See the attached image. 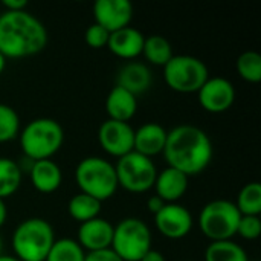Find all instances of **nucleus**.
Instances as JSON below:
<instances>
[{
	"mask_svg": "<svg viewBox=\"0 0 261 261\" xmlns=\"http://www.w3.org/2000/svg\"><path fill=\"white\" fill-rule=\"evenodd\" d=\"M162 154L168 167L190 177L203 173L210 167L214 148L205 130L191 124H182L167 133Z\"/></svg>",
	"mask_w": 261,
	"mask_h": 261,
	"instance_id": "obj_1",
	"label": "nucleus"
},
{
	"mask_svg": "<svg viewBox=\"0 0 261 261\" xmlns=\"http://www.w3.org/2000/svg\"><path fill=\"white\" fill-rule=\"evenodd\" d=\"M47 44L44 24L28 11L0 15V54L8 58H26L40 54Z\"/></svg>",
	"mask_w": 261,
	"mask_h": 261,
	"instance_id": "obj_2",
	"label": "nucleus"
},
{
	"mask_svg": "<svg viewBox=\"0 0 261 261\" xmlns=\"http://www.w3.org/2000/svg\"><path fill=\"white\" fill-rule=\"evenodd\" d=\"M55 240L54 226L47 220L29 217L14 229L11 246L20 261H44Z\"/></svg>",
	"mask_w": 261,
	"mask_h": 261,
	"instance_id": "obj_3",
	"label": "nucleus"
},
{
	"mask_svg": "<svg viewBox=\"0 0 261 261\" xmlns=\"http://www.w3.org/2000/svg\"><path fill=\"white\" fill-rule=\"evenodd\" d=\"M18 141L26 159L44 161L55 156L63 147L64 130L52 118H37L20 132Z\"/></svg>",
	"mask_w": 261,
	"mask_h": 261,
	"instance_id": "obj_4",
	"label": "nucleus"
},
{
	"mask_svg": "<svg viewBox=\"0 0 261 261\" xmlns=\"http://www.w3.org/2000/svg\"><path fill=\"white\" fill-rule=\"evenodd\" d=\"M75 182L80 193L87 194L101 203L112 199L119 188L115 165L99 156H89L80 161L75 168Z\"/></svg>",
	"mask_w": 261,
	"mask_h": 261,
	"instance_id": "obj_5",
	"label": "nucleus"
},
{
	"mask_svg": "<svg viewBox=\"0 0 261 261\" xmlns=\"http://www.w3.org/2000/svg\"><path fill=\"white\" fill-rule=\"evenodd\" d=\"M151 231L138 217H125L113 228L110 249L122 261H141L151 249Z\"/></svg>",
	"mask_w": 261,
	"mask_h": 261,
	"instance_id": "obj_6",
	"label": "nucleus"
},
{
	"mask_svg": "<svg viewBox=\"0 0 261 261\" xmlns=\"http://www.w3.org/2000/svg\"><path fill=\"white\" fill-rule=\"evenodd\" d=\"M242 219L236 203L225 199L208 202L199 214V228L211 242H226L237 236V226Z\"/></svg>",
	"mask_w": 261,
	"mask_h": 261,
	"instance_id": "obj_7",
	"label": "nucleus"
},
{
	"mask_svg": "<svg viewBox=\"0 0 261 261\" xmlns=\"http://www.w3.org/2000/svg\"><path fill=\"white\" fill-rule=\"evenodd\" d=\"M167 86L179 93H197L210 78L206 64L193 55H173L164 66Z\"/></svg>",
	"mask_w": 261,
	"mask_h": 261,
	"instance_id": "obj_8",
	"label": "nucleus"
},
{
	"mask_svg": "<svg viewBox=\"0 0 261 261\" xmlns=\"http://www.w3.org/2000/svg\"><path fill=\"white\" fill-rule=\"evenodd\" d=\"M118 187L133 193L142 194L154 187L158 168L153 159L145 158L136 151H132L118 159L115 165Z\"/></svg>",
	"mask_w": 261,
	"mask_h": 261,
	"instance_id": "obj_9",
	"label": "nucleus"
},
{
	"mask_svg": "<svg viewBox=\"0 0 261 261\" xmlns=\"http://www.w3.org/2000/svg\"><path fill=\"white\" fill-rule=\"evenodd\" d=\"M197 98L205 112L213 115L225 113L236 102V87L223 76H213L200 87Z\"/></svg>",
	"mask_w": 261,
	"mask_h": 261,
	"instance_id": "obj_10",
	"label": "nucleus"
},
{
	"mask_svg": "<svg viewBox=\"0 0 261 261\" xmlns=\"http://www.w3.org/2000/svg\"><path fill=\"white\" fill-rule=\"evenodd\" d=\"M98 142L109 156L119 159L133 151L135 130L128 122L107 119L98 128Z\"/></svg>",
	"mask_w": 261,
	"mask_h": 261,
	"instance_id": "obj_11",
	"label": "nucleus"
},
{
	"mask_svg": "<svg viewBox=\"0 0 261 261\" xmlns=\"http://www.w3.org/2000/svg\"><path fill=\"white\" fill-rule=\"evenodd\" d=\"M194 220L188 208L180 203H165L154 216V226L161 236L170 240H180L193 229Z\"/></svg>",
	"mask_w": 261,
	"mask_h": 261,
	"instance_id": "obj_12",
	"label": "nucleus"
},
{
	"mask_svg": "<svg viewBox=\"0 0 261 261\" xmlns=\"http://www.w3.org/2000/svg\"><path fill=\"white\" fill-rule=\"evenodd\" d=\"M95 23L109 32L130 26L133 18V5L128 0H98L93 5Z\"/></svg>",
	"mask_w": 261,
	"mask_h": 261,
	"instance_id": "obj_13",
	"label": "nucleus"
},
{
	"mask_svg": "<svg viewBox=\"0 0 261 261\" xmlns=\"http://www.w3.org/2000/svg\"><path fill=\"white\" fill-rule=\"evenodd\" d=\"M113 228L115 226L102 217L92 219L80 225L76 242L84 249V252L110 249L113 240Z\"/></svg>",
	"mask_w": 261,
	"mask_h": 261,
	"instance_id": "obj_14",
	"label": "nucleus"
},
{
	"mask_svg": "<svg viewBox=\"0 0 261 261\" xmlns=\"http://www.w3.org/2000/svg\"><path fill=\"white\" fill-rule=\"evenodd\" d=\"M145 35L132 26L122 28L119 31L110 32L107 47L109 50L122 60H135L142 55Z\"/></svg>",
	"mask_w": 261,
	"mask_h": 261,
	"instance_id": "obj_15",
	"label": "nucleus"
},
{
	"mask_svg": "<svg viewBox=\"0 0 261 261\" xmlns=\"http://www.w3.org/2000/svg\"><path fill=\"white\" fill-rule=\"evenodd\" d=\"M167 133L168 132L158 122H147L141 125L135 130L133 151L150 159L161 154L165 148Z\"/></svg>",
	"mask_w": 261,
	"mask_h": 261,
	"instance_id": "obj_16",
	"label": "nucleus"
},
{
	"mask_svg": "<svg viewBox=\"0 0 261 261\" xmlns=\"http://www.w3.org/2000/svg\"><path fill=\"white\" fill-rule=\"evenodd\" d=\"M188 179L190 177L184 173L167 167L162 171H158L153 188L156 196L165 203H177V200H180L188 191Z\"/></svg>",
	"mask_w": 261,
	"mask_h": 261,
	"instance_id": "obj_17",
	"label": "nucleus"
},
{
	"mask_svg": "<svg viewBox=\"0 0 261 261\" xmlns=\"http://www.w3.org/2000/svg\"><path fill=\"white\" fill-rule=\"evenodd\" d=\"M28 173H29L32 187L38 193L50 194V193H55L61 187L63 173L58 164H55L52 159L32 162Z\"/></svg>",
	"mask_w": 261,
	"mask_h": 261,
	"instance_id": "obj_18",
	"label": "nucleus"
},
{
	"mask_svg": "<svg viewBox=\"0 0 261 261\" xmlns=\"http://www.w3.org/2000/svg\"><path fill=\"white\" fill-rule=\"evenodd\" d=\"M106 110L109 115V119L119 121V122H128L138 110V96L127 92L125 89L115 86L106 99Z\"/></svg>",
	"mask_w": 261,
	"mask_h": 261,
	"instance_id": "obj_19",
	"label": "nucleus"
},
{
	"mask_svg": "<svg viewBox=\"0 0 261 261\" xmlns=\"http://www.w3.org/2000/svg\"><path fill=\"white\" fill-rule=\"evenodd\" d=\"M153 83L151 70L138 61L127 63L118 73V84L119 87L125 89L127 92L133 93L135 96L147 92Z\"/></svg>",
	"mask_w": 261,
	"mask_h": 261,
	"instance_id": "obj_20",
	"label": "nucleus"
},
{
	"mask_svg": "<svg viewBox=\"0 0 261 261\" xmlns=\"http://www.w3.org/2000/svg\"><path fill=\"white\" fill-rule=\"evenodd\" d=\"M67 213L69 216L76 222V223H86L92 219H96L99 217V213H101V202L87 196V194H83V193H78L75 194L69 203H67Z\"/></svg>",
	"mask_w": 261,
	"mask_h": 261,
	"instance_id": "obj_21",
	"label": "nucleus"
},
{
	"mask_svg": "<svg viewBox=\"0 0 261 261\" xmlns=\"http://www.w3.org/2000/svg\"><path fill=\"white\" fill-rule=\"evenodd\" d=\"M23 179V171L18 164L9 158H0V199L5 200L14 196Z\"/></svg>",
	"mask_w": 261,
	"mask_h": 261,
	"instance_id": "obj_22",
	"label": "nucleus"
},
{
	"mask_svg": "<svg viewBox=\"0 0 261 261\" xmlns=\"http://www.w3.org/2000/svg\"><path fill=\"white\" fill-rule=\"evenodd\" d=\"M142 55L153 66H165L173 58V47L162 35H150L144 40Z\"/></svg>",
	"mask_w": 261,
	"mask_h": 261,
	"instance_id": "obj_23",
	"label": "nucleus"
},
{
	"mask_svg": "<svg viewBox=\"0 0 261 261\" xmlns=\"http://www.w3.org/2000/svg\"><path fill=\"white\" fill-rule=\"evenodd\" d=\"M205 261H249L246 251L232 240L211 242L205 251Z\"/></svg>",
	"mask_w": 261,
	"mask_h": 261,
	"instance_id": "obj_24",
	"label": "nucleus"
},
{
	"mask_svg": "<svg viewBox=\"0 0 261 261\" xmlns=\"http://www.w3.org/2000/svg\"><path fill=\"white\" fill-rule=\"evenodd\" d=\"M237 210L240 211L242 216H257L260 217L261 214V185L258 182H251L246 184L236 202Z\"/></svg>",
	"mask_w": 261,
	"mask_h": 261,
	"instance_id": "obj_25",
	"label": "nucleus"
},
{
	"mask_svg": "<svg viewBox=\"0 0 261 261\" xmlns=\"http://www.w3.org/2000/svg\"><path fill=\"white\" fill-rule=\"evenodd\" d=\"M86 252L73 239H60L52 245L44 261H84Z\"/></svg>",
	"mask_w": 261,
	"mask_h": 261,
	"instance_id": "obj_26",
	"label": "nucleus"
},
{
	"mask_svg": "<svg viewBox=\"0 0 261 261\" xmlns=\"http://www.w3.org/2000/svg\"><path fill=\"white\" fill-rule=\"evenodd\" d=\"M239 75L248 83H260L261 80V55L255 50L243 52L236 63Z\"/></svg>",
	"mask_w": 261,
	"mask_h": 261,
	"instance_id": "obj_27",
	"label": "nucleus"
},
{
	"mask_svg": "<svg viewBox=\"0 0 261 261\" xmlns=\"http://www.w3.org/2000/svg\"><path fill=\"white\" fill-rule=\"evenodd\" d=\"M20 135V116L18 113L6 106L0 104V144L14 141Z\"/></svg>",
	"mask_w": 261,
	"mask_h": 261,
	"instance_id": "obj_28",
	"label": "nucleus"
},
{
	"mask_svg": "<svg viewBox=\"0 0 261 261\" xmlns=\"http://www.w3.org/2000/svg\"><path fill=\"white\" fill-rule=\"evenodd\" d=\"M237 234L245 240H255L261 234V220L257 216H242Z\"/></svg>",
	"mask_w": 261,
	"mask_h": 261,
	"instance_id": "obj_29",
	"label": "nucleus"
},
{
	"mask_svg": "<svg viewBox=\"0 0 261 261\" xmlns=\"http://www.w3.org/2000/svg\"><path fill=\"white\" fill-rule=\"evenodd\" d=\"M109 37H110V32L106 31L102 26L93 23L90 24L86 32H84V40H86V44L93 47V49H101V47H106L107 43H109Z\"/></svg>",
	"mask_w": 261,
	"mask_h": 261,
	"instance_id": "obj_30",
	"label": "nucleus"
},
{
	"mask_svg": "<svg viewBox=\"0 0 261 261\" xmlns=\"http://www.w3.org/2000/svg\"><path fill=\"white\" fill-rule=\"evenodd\" d=\"M84 261H122L112 249L96 251V252H87Z\"/></svg>",
	"mask_w": 261,
	"mask_h": 261,
	"instance_id": "obj_31",
	"label": "nucleus"
},
{
	"mask_svg": "<svg viewBox=\"0 0 261 261\" xmlns=\"http://www.w3.org/2000/svg\"><path fill=\"white\" fill-rule=\"evenodd\" d=\"M2 5L5 8V11H9V12L26 11V8H28V2L26 0H3Z\"/></svg>",
	"mask_w": 261,
	"mask_h": 261,
	"instance_id": "obj_32",
	"label": "nucleus"
},
{
	"mask_svg": "<svg viewBox=\"0 0 261 261\" xmlns=\"http://www.w3.org/2000/svg\"><path fill=\"white\" fill-rule=\"evenodd\" d=\"M164 205H165V202L161 197H158L156 194L151 196V197H148V200H147V210H148V213H151L154 216L164 208Z\"/></svg>",
	"mask_w": 261,
	"mask_h": 261,
	"instance_id": "obj_33",
	"label": "nucleus"
},
{
	"mask_svg": "<svg viewBox=\"0 0 261 261\" xmlns=\"http://www.w3.org/2000/svg\"><path fill=\"white\" fill-rule=\"evenodd\" d=\"M141 261H165V257H164V254L162 252H159V251H156V249H150L142 258Z\"/></svg>",
	"mask_w": 261,
	"mask_h": 261,
	"instance_id": "obj_34",
	"label": "nucleus"
},
{
	"mask_svg": "<svg viewBox=\"0 0 261 261\" xmlns=\"http://www.w3.org/2000/svg\"><path fill=\"white\" fill-rule=\"evenodd\" d=\"M6 217H8V208H6V203H5V200H2V199H0V228L5 225Z\"/></svg>",
	"mask_w": 261,
	"mask_h": 261,
	"instance_id": "obj_35",
	"label": "nucleus"
},
{
	"mask_svg": "<svg viewBox=\"0 0 261 261\" xmlns=\"http://www.w3.org/2000/svg\"><path fill=\"white\" fill-rule=\"evenodd\" d=\"M5 67H6V58L0 54V75L3 73V70H5Z\"/></svg>",
	"mask_w": 261,
	"mask_h": 261,
	"instance_id": "obj_36",
	"label": "nucleus"
},
{
	"mask_svg": "<svg viewBox=\"0 0 261 261\" xmlns=\"http://www.w3.org/2000/svg\"><path fill=\"white\" fill-rule=\"evenodd\" d=\"M0 261H20L18 258H15V257H12V255H0Z\"/></svg>",
	"mask_w": 261,
	"mask_h": 261,
	"instance_id": "obj_37",
	"label": "nucleus"
},
{
	"mask_svg": "<svg viewBox=\"0 0 261 261\" xmlns=\"http://www.w3.org/2000/svg\"><path fill=\"white\" fill-rule=\"evenodd\" d=\"M3 252V240H2V236H0V255Z\"/></svg>",
	"mask_w": 261,
	"mask_h": 261,
	"instance_id": "obj_38",
	"label": "nucleus"
},
{
	"mask_svg": "<svg viewBox=\"0 0 261 261\" xmlns=\"http://www.w3.org/2000/svg\"><path fill=\"white\" fill-rule=\"evenodd\" d=\"M184 261H190V260H184Z\"/></svg>",
	"mask_w": 261,
	"mask_h": 261,
	"instance_id": "obj_39",
	"label": "nucleus"
}]
</instances>
